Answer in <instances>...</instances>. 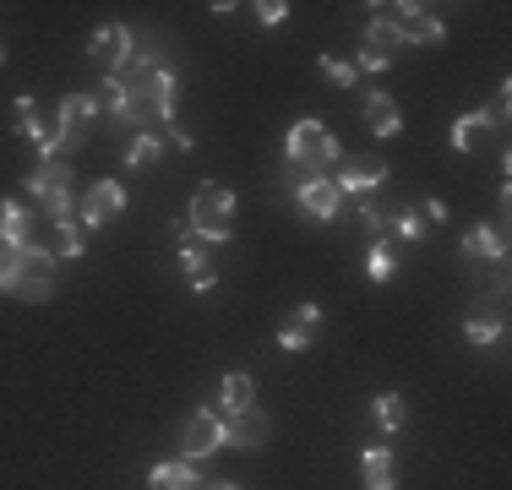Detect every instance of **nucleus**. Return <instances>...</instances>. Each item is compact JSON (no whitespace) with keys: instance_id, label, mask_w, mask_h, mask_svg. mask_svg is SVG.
I'll use <instances>...</instances> for the list:
<instances>
[{"instance_id":"obj_9","label":"nucleus","mask_w":512,"mask_h":490,"mask_svg":"<svg viewBox=\"0 0 512 490\" xmlns=\"http://www.w3.org/2000/svg\"><path fill=\"white\" fill-rule=\"evenodd\" d=\"M218 447H224V414L197 409L186 420V431H180V452H186V463H197V458H207V452H218Z\"/></svg>"},{"instance_id":"obj_29","label":"nucleus","mask_w":512,"mask_h":490,"mask_svg":"<svg viewBox=\"0 0 512 490\" xmlns=\"http://www.w3.org/2000/svg\"><path fill=\"white\" fill-rule=\"evenodd\" d=\"M50 229H55L50 256H82V251H88V240H82V224H77V218H60V224H50Z\"/></svg>"},{"instance_id":"obj_16","label":"nucleus","mask_w":512,"mask_h":490,"mask_svg":"<svg viewBox=\"0 0 512 490\" xmlns=\"http://www.w3.org/2000/svg\"><path fill=\"white\" fill-rule=\"evenodd\" d=\"M365 126L376 131V137H398L404 131V109H398L393 93H365Z\"/></svg>"},{"instance_id":"obj_26","label":"nucleus","mask_w":512,"mask_h":490,"mask_svg":"<svg viewBox=\"0 0 512 490\" xmlns=\"http://www.w3.org/2000/svg\"><path fill=\"white\" fill-rule=\"evenodd\" d=\"M93 104H99V115H115V120H131V88L120 77H104L99 93H93Z\"/></svg>"},{"instance_id":"obj_22","label":"nucleus","mask_w":512,"mask_h":490,"mask_svg":"<svg viewBox=\"0 0 512 490\" xmlns=\"http://www.w3.org/2000/svg\"><path fill=\"white\" fill-rule=\"evenodd\" d=\"M148 485L153 490H197V463H186V458H169V463H158V469L148 474Z\"/></svg>"},{"instance_id":"obj_4","label":"nucleus","mask_w":512,"mask_h":490,"mask_svg":"<svg viewBox=\"0 0 512 490\" xmlns=\"http://www.w3.org/2000/svg\"><path fill=\"white\" fill-rule=\"evenodd\" d=\"M175 104H180V88L164 66L148 71V77L131 82V120L126 126H142V120H175Z\"/></svg>"},{"instance_id":"obj_23","label":"nucleus","mask_w":512,"mask_h":490,"mask_svg":"<svg viewBox=\"0 0 512 490\" xmlns=\"http://www.w3.org/2000/svg\"><path fill=\"white\" fill-rule=\"evenodd\" d=\"M502 333H507V322H502V311H496V305H485V311L474 305V311L463 316V338H469V343H496Z\"/></svg>"},{"instance_id":"obj_18","label":"nucleus","mask_w":512,"mask_h":490,"mask_svg":"<svg viewBox=\"0 0 512 490\" xmlns=\"http://www.w3.org/2000/svg\"><path fill=\"white\" fill-rule=\"evenodd\" d=\"M360 480H365V490H398L393 452H387V447H365V458H360Z\"/></svg>"},{"instance_id":"obj_15","label":"nucleus","mask_w":512,"mask_h":490,"mask_svg":"<svg viewBox=\"0 0 512 490\" xmlns=\"http://www.w3.org/2000/svg\"><path fill=\"white\" fill-rule=\"evenodd\" d=\"M316 322H322V305H295V311H289V322L284 327H278V343H284V349H311V343H316Z\"/></svg>"},{"instance_id":"obj_7","label":"nucleus","mask_w":512,"mask_h":490,"mask_svg":"<svg viewBox=\"0 0 512 490\" xmlns=\"http://www.w3.org/2000/svg\"><path fill=\"white\" fill-rule=\"evenodd\" d=\"M17 131H22L33 147H39L44 164H50L60 147H66V131H60L55 115H33V93H17Z\"/></svg>"},{"instance_id":"obj_13","label":"nucleus","mask_w":512,"mask_h":490,"mask_svg":"<svg viewBox=\"0 0 512 490\" xmlns=\"http://www.w3.org/2000/svg\"><path fill=\"white\" fill-rule=\"evenodd\" d=\"M88 55L99 60V66L109 71V77H115V71L126 66V55H131V28H126V22H104V28L93 33Z\"/></svg>"},{"instance_id":"obj_35","label":"nucleus","mask_w":512,"mask_h":490,"mask_svg":"<svg viewBox=\"0 0 512 490\" xmlns=\"http://www.w3.org/2000/svg\"><path fill=\"white\" fill-rule=\"evenodd\" d=\"M256 17H262V28H278V22L289 17V6H284V0H262V6H256Z\"/></svg>"},{"instance_id":"obj_17","label":"nucleus","mask_w":512,"mask_h":490,"mask_svg":"<svg viewBox=\"0 0 512 490\" xmlns=\"http://www.w3.org/2000/svg\"><path fill=\"white\" fill-rule=\"evenodd\" d=\"M256 403V382L246 371H229L224 382H218V414H224V420H235L240 409H251Z\"/></svg>"},{"instance_id":"obj_1","label":"nucleus","mask_w":512,"mask_h":490,"mask_svg":"<svg viewBox=\"0 0 512 490\" xmlns=\"http://www.w3.org/2000/svg\"><path fill=\"white\" fill-rule=\"evenodd\" d=\"M186 229H191V240H202V245H224L229 235H235V191L218 186V180L197 186L191 213H186Z\"/></svg>"},{"instance_id":"obj_32","label":"nucleus","mask_w":512,"mask_h":490,"mask_svg":"<svg viewBox=\"0 0 512 490\" xmlns=\"http://www.w3.org/2000/svg\"><path fill=\"white\" fill-rule=\"evenodd\" d=\"M485 126H491L485 115H463L458 126H453V147H458V153H469V147L480 142V131H485Z\"/></svg>"},{"instance_id":"obj_38","label":"nucleus","mask_w":512,"mask_h":490,"mask_svg":"<svg viewBox=\"0 0 512 490\" xmlns=\"http://www.w3.org/2000/svg\"><path fill=\"white\" fill-rule=\"evenodd\" d=\"M0 66H6V49H0Z\"/></svg>"},{"instance_id":"obj_6","label":"nucleus","mask_w":512,"mask_h":490,"mask_svg":"<svg viewBox=\"0 0 512 490\" xmlns=\"http://www.w3.org/2000/svg\"><path fill=\"white\" fill-rule=\"evenodd\" d=\"M11 294L17 300H50L55 294V256L44 251V245H17V284H11Z\"/></svg>"},{"instance_id":"obj_8","label":"nucleus","mask_w":512,"mask_h":490,"mask_svg":"<svg viewBox=\"0 0 512 490\" xmlns=\"http://www.w3.org/2000/svg\"><path fill=\"white\" fill-rule=\"evenodd\" d=\"M120 207H126V186H120V180H93V186L82 191V202H77V224L99 229L120 213Z\"/></svg>"},{"instance_id":"obj_11","label":"nucleus","mask_w":512,"mask_h":490,"mask_svg":"<svg viewBox=\"0 0 512 490\" xmlns=\"http://www.w3.org/2000/svg\"><path fill=\"white\" fill-rule=\"evenodd\" d=\"M267 436H273V420H267L256 403H251V409H240L235 420H224V447H235V452H262Z\"/></svg>"},{"instance_id":"obj_34","label":"nucleus","mask_w":512,"mask_h":490,"mask_svg":"<svg viewBox=\"0 0 512 490\" xmlns=\"http://www.w3.org/2000/svg\"><path fill=\"white\" fill-rule=\"evenodd\" d=\"M11 284H17V251L0 245V294H11Z\"/></svg>"},{"instance_id":"obj_28","label":"nucleus","mask_w":512,"mask_h":490,"mask_svg":"<svg viewBox=\"0 0 512 490\" xmlns=\"http://www.w3.org/2000/svg\"><path fill=\"white\" fill-rule=\"evenodd\" d=\"M371 414H376V425H382V431L387 436H398V431H404V398H398V392H382V398H376L371 403Z\"/></svg>"},{"instance_id":"obj_10","label":"nucleus","mask_w":512,"mask_h":490,"mask_svg":"<svg viewBox=\"0 0 512 490\" xmlns=\"http://www.w3.org/2000/svg\"><path fill=\"white\" fill-rule=\"evenodd\" d=\"M382 180H387V158L382 153H355V158H344V169H338L333 186L349 191V196H371Z\"/></svg>"},{"instance_id":"obj_14","label":"nucleus","mask_w":512,"mask_h":490,"mask_svg":"<svg viewBox=\"0 0 512 490\" xmlns=\"http://www.w3.org/2000/svg\"><path fill=\"white\" fill-rule=\"evenodd\" d=\"M295 202L306 207L311 218H322V224H327V218L338 213V202H344V191L333 186V175H306V180H300V191H295Z\"/></svg>"},{"instance_id":"obj_21","label":"nucleus","mask_w":512,"mask_h":490,"mask_svg":"<svg viewBox=\"0 0 512 490\" xmlns=\"http://www.w3.org/2000/svg\"><path fill=\"white\" fill-rule=\"evenodd\" d=\"M180 267H186V284L197 289V294H207V289L218 284L213 262H207V256H202V240H186V245H180Z\"/></svg>"},{"instance_id":"obj_3","label":"nucleus","mask_w":512,"mask_h":490,"mask_svg":"<svg viewBox=\"0 0 512 490\" xmlns=\"http://www.w3.org/2000/svg\"><path fill=\"white\" fill-rule=\"evenodd\" d=\"M371 17L387 22V28H393L404 44H442L447 39L442 17H436L431 6H414V0H398V6H371Z\"/></svg>"},{"instance_id":"obj_27","label":"nucleus","mask_w":512,"mask_h":490,"mask_svg":"<svg viewBox=\"0 0 512 490\" xmlns=\"http://www.w3.org/2000/svg\"><path fill=\"white\" fill-rule=\"evenodd\" d=\"M365 278H371V284H393L398 278V256L387 251V240L371 245V256H365Z\"/></svg>"},{"instance_id":"obj_25","label":"nucleus","mask_w":512,"mask_h":490,"mask_svg":"<svg viewBox=\"0 0 512 490\" xmlns=\"http://www.w3.org/2000/svg\"><path fill=\"white\" fill-rule=\"evenodd\" d=\"M463 256H496V262H502V256H507V229L502 224H496V229L474 224L469 235H463Z\"/></svg>"},{"instance_id":"obj_33","label":"nucleus","mask_w":512,"mask_h":490,"mask_svg":"<svg viewBox=\"0 0 512 490\" xmlns=\"http://www.w3.org/2000/svg\"><path fill=\"white\" fill-rule=\"evenodd\" d=\"M393 235H398V240H425V218H420V207H404V213L393 218Z\"/></svg>"},{"instance_id":"obj_5","label":"nucleus","mask_w":512,"mask_h":490,"mask_svg":"<svg viewBox=\"0 0 512 490\" xmlns=\"http://www.w3.org/2000/svg\"><path fill=\"white\" fill-rule=\"evenodd\" d=\"M28 196L50 213V224H60V218H71V207H77V196H71V164H60V158H50V164H39L28 175Z\"/></svg>"},{"instance_id":"obj_24","label":"nucleus","mask_w":512,"mask_h":490,"mask_svg":"<svg viewBox=\"0 0 512 490\" xmlns=\"http://www.w3.org/2000/svg\"><path fill=\"white\" fill-rule=\"evenodd\" d=\"M28 229H33L28 207H22V202H0V245H6V251L28 245Z\"/></svg>"},{"instance_id":"obj_20","label":"nucleus","mask_w":512,"mask_h":490,"mask_svg":"<svg viewBox=\"0 0 512 490\" xmlns=\"http://www.w3.org/2000/svg\"><path fill=\"white\" fill-rule=\"evenodd\" d=\"M360 224L371 229L376 240H387V229H393V196H387V186H376L371 196H360Z\"/></svg>"},{"instance_id":"obj_12","label":"nucleus","mask_w":512,"mask_h":490,"mask_svg":"<svg viewBox=\"0 0 512 490\" xmlns=\"http://www.w3.org/2000/svg\"><path fill=\"white\" fill-rule=\"evenodd\" d=\"M398 49H404V39H398L387 22L371 17V22H365V39H360V60H355V66L360 71H387L398 60Z\"/></svg>"},{"instance_id":"obj_37","label":"nucleus","mask_w":512,"mask_h":490,"mask_svg":"<svg viewBox=\"0 0 512 490\" xmlns=\"http://www.w3.org/2000/svg\"><path fill=\"white\" fill-rule=\"evenodd\" d=\"M197 490H240V485H197Z\"/></svg>"},{"instance_id":"obj_2","label":"nucleus","mask_w":512,"mask_h":490,"mask_svg":"<svg viewBox=\"0 0 512 490\" xmlns=\"http://www.w3.org/2000/svg\"><path fill=\"white\" fill-rule=\"evenodd\" d=\"M284 158L300 169V175H327V169L344 158V147H338V137L322 126V120H295L284 137Z\"/></svg>"},{"instance_id":"obj_36","label":"nucleus","mask_w":512,"mask_h":490,"mask_svg":"<svg viewBox=\"0 0 512 490\" xmlns=\"http://www.w3.org/2000/svg\"><path fill=\"white\" fill-rule=\"evenodd\" d=\"M420 218L425 224H447V202H420Z\"/></svg>"},{"instance_id":"obj_31","label":"nucleus","mask_w":512,"mask_h":490,"mask_svg":"<svg viewBox=\"0 0 512 490\" xmlns=\"http://www.w3.org/2000/svg\"><path fill=\"white\" fill-rule=\"evenodd\" d=\"M322 77L338 82V88H355V82H360V66H355V60H344V55H322Z\"/></svg>"},{"instance_id":"obj_30","label":"nucleus","mask_w":512,"mask_h":490,"mask_svg":"<svg viewBox=\"0 0 512 490\" xmlns=\"http://www.w3.org/2000/svg\"><path fill=\"white\" fill-rule=\"evenodd\" d=\"M158 153H164V142H158L153 131H142V137H131V147H126V164L148 169V164H158Z\"/></svg>"},{"instance_id":"obj_19","label":"nucleus","mask_w":512,"mask_h":490,"mask_svg":"<svg viewBox=\"0 0 512 490\" xmlns=\"http://www.w3.org/2000/svg\"><path fill=\"white\" fill-rule=\"evenodd\" d=\"M93 115H99V104H93V93H66V98H60V109H55V120H60V131H66V142L77 137V131L88 126Z\"/></svg>"}]
</instances>
